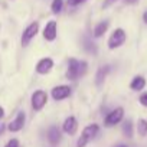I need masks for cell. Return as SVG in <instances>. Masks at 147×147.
<instances>
[{
  "label": "cell",
  "instance_id": "1",
  "mask_svg": "<svg viewBox=\"0 0 147 147\" xmlns=\"http://www.w3.org/2000/svg\"><path fill=\"white\" fill-rule=\"evenodd\" d=\"M88 71V63L87 61H78L75 58H71L68 61V68H66V78L69 81H78L81 77H84Z\"/></svg>",
  "mask_w": 147,
  "mask_h": 147
},
{
  "label": "cell",
  "instance_id": "2",
  "mask_svg": "<svg viewBox=\"0 0 147 147\" xmlns=\"http://www.w3.org/2000/svg\"><path fill=\"white\" fill-rule=\"evenodd\" d=\"M98 131H100V125L95 124V123L85 125L84 130H82V133H81V137L77 141V147H85L91 140L95 138V136L98 134Z\"/></svg>",
  "mask_w": 147,
  "mask_h": 147
},
{
  "label": "cell",
  "instance_id": "3",
  "mask_svg": "<svg viewBox=\"0 0 147 147\" xmlns=\"http://www.w3.org/2000/svg\"><path fill=\"white\" fill-rule=\"evenodd\" d=\"M125 40H127V33H125V30H124L123 28H117V29H114V32H113L111 36L108 38V42H107L108 49H110V51L118 49V48H121V46L125 43Z\"/></svg>",
  "mask_w": 147,
  "mask_h": 147
},
{
  "label": "cell",
  "instance_id": "4",
  "mask_svg": "<svg viewBox=\"0 0 147 147\" xmlns=\"http://www.w3.org/2000/svg\"><path fill=\"white\" fill-rule=\"evenodd\" d=\"M123 118H124V108H123V107H117V108L111 110V111L105 115V118H104V125H105V127H114V125H117L118 123H121Z\"/></svg>",
  "mask_w": 147,
  "mask_h": 147
},
{
  "label": "cell",
  "instance_id": "5",
  "mask_svg": "<svg viewBox=\"0 0 147 147\" xmlns=\"http://www.w3.org/2000/svg\"><path fill=\"white\" fill-rule=\"evenodd\" d=\"M39 33V22H32L29 23L23 33H22V38H20V42H22V46H28L30 43V40Z\"/></svg>",
  "mask_w": 147,
  "mask_h": 147
},
{
  "label": "cell",
  "instance_id": "6",
  "mask_svg": "<svg viewBox=\"0 0 147 147\" xmlns=\"http://www.w3.org/2000/svg\"><path fill=\"white\" fill-rule=\"evenodd\" d=\"M48 102V94L43 90H36L30 97V104L35 111H40Z\"/></svg>",
  "mask_w": 147,
  "mask_h": 147
},
{
  "label": "cell",
  "instance_id": "7",
  "mask_svg": "<svg viewBox=\"0 0 147 147\" xmlns=\"http://www.w3.org/2000/svg\"><path fill=\"white\" fill-rule=\"evenodd\" d=\"M71 92H72V90L69 85H56L51 90V97L55 101H63L68 97H71Z\"/></svg>",
  "mask_w": 147,
  "mask_h": 147
},
{
  "label": "cell",
  "instance_id": "8",
  "mask_svg": "<svg viewBox=\"0 0 147 147\" xmlns=\"http://www.w3.org/2000/svg\"><path fill=\"white\" fill-rule=\"evenodd\" d=\"M42 36L45 40L48 42H53L58 36V22L56 20H49L45 28H43V32H42Z\"/></svg>",
  "mask_w": 147,
  "mask_h": 147
},
{
  "label": "cell",
  "instance_id": "9",
  "mask_svg": "<svg viewBox=\"0 0 147 147\" xmlns=\"http://www.w3.org/2000/svg\"><path fill=\"white\" fill-rule=\"evenodd\" d=\"M25 123H26V114H25V111H19L16 114V117L7 124V128L12 133H18V131H20L23 128Z\"/></svg>",
  "mask_w": 147,
  "mask_h": 147
},
{
  "label": "cell",
  "instance_id": "10",
  "mask_svg": "<svg viewBox=\"0 0 147 147\" xmlns=\"http://www.w3.org/2000/svg\"><path fill=\"white\" fill-rule=\"evenodd\" d=\"M53 69V59L46 56V58H42L38 63H36V74H39V75H48V74Z\"/></svg>",
  "mask_w": 147,
  "mask_h": 147
},
{
  "label": "cell",
  "instance_id": "11",
  "mask_svg": "<svg viewBox=\"0 0 147 147\" xmlns=\"http://www.w3.org/2000/svg\"><path fill=\"white\" fill-rule=\"evenodd\" d=\"M62 130L63 133L69 134V136H74L77 131H78V120L74 117V115H69L65 118L63 124H62Z\"/></svg>",
  "mask_w": 147,
  "mask_h": 147
},
{
  "label": "cell",
  "instance_id": "12",
  "mask_svg": "<svg viewBox=\"0 0 147 147\" xmlns=\"http://www.w3.org/2000/svg\"><path fill=\"white\" fill-rule=\"evenodd\" d=\"M61 138H62L61 130H59L56 125H52V127L48 130V140H49V143H51L52 146H56V144L61 141Z\"/></svg>",
  "mask_w": 147,
  "mask_h": 147
},
{
  "label": "cell",
  "instance_id": "13",
  "mask_svg": "<svg viewBox=\"0 0 147 147\" xmlns=\"http://www.w3.org/2000/svg\"><path fill=\"white\" fill-rule=\"evenodd\" d=\"M146 84H147V81L143 75H136L130 82V88L133 91H143L146 88Z\"/></svg>",
  "mask_w": 147,
  "mask_h": 147
},
{
  "label": "cell",
  "instance_id": "14",
  "mask_svg": "<svg viewBox=\"0 0 147 147\" xmlns=\"http://www.w3.org/2000/svg\"><path fill=\"white\" fill-rule=\"evenodd\" d=\"M108 72H110V65H104V66H100L98 71H97V77H95V84L100 87L102 85V82L105 81L107 75H108Z\"/></svg>",
  "mask_w": 147,
  "mask_h": 147
},
{
  "label": "cell",
  "instance_id": "15",
  "mask_svg": "<svg viewBox=\"0 0 147 147\" xmlns=\"http://www.w3.org/2000/svg\"><path fill=\"white\" fill-rule=\"evenodd\" d=\"M110 28V22L108 20H102L100 23H97V26L94 28V38H101Z\"/></svg>",
  "mask_w": 147,
  "mask_h": 147
},
{
  "label": "cell",
  "instance_id": "16",
  "mask_svg": "<svg viewBox=\"0 0 147 147\" xmlns=\"http://www.w3.org/2000/svg\"><path fill=\"white\" fill-rule=\"evenodd\" d=\"M137 133L141 137H146L147 136V120L138 118V121H137Z\"/></svg>",
  "mask_w": 147,
  "mask_h": 147
},
{
  "label": "cell",
  "instance_id": "17",
  "mask_svg": "<svg viewBox=\"0 0 147 147\" xmlns=\"http://www.w3.org/2000/svg\"><path fill=\"white\" fill-rule=\"evenodd\" d=\"M123 134L127 138H131L133 137V121L131 120H125L123 123Z\"/></svg>",
  "mask_w": 147,
  "mask_h": 147
},
{
  "label": "cell",
  "instance_id": "18",
  "mask_svg": "<svg viewBox=\"0 0 147 147\" xmlns=\"http://www.w3.org/2000/svg\"><path fill=\"white\" fill-rule=\"evenodd\" d=\"M63 9V0H53V2L51 3V10L53 15H58L61 13Z\"/></svg>",
  "mask_w": 147,
  "mask_h": 147
},
{
  "label": "cell",
  "instance_id": "19",
  "mask_svg": "<svg viewBox=\"0 0 147 147\" xmlns=\"http://www.w3.org/2000/svg\"><path fill=\"white\" fill-rule=\"evenodd\" d=\"M84 48H85V51H88L90 53H97V46H95V43L94 42H91V40H88V39H85V45H84Z\"/></svg>",
  "mask_w": 147,
  "mask_h": 147
},
{
  "label": "cell",
  "instance_id": "20",
  "mask_svg": "<svg viewBox=\"0 0 147 147\" xmlns=\"http://www.w3.org/2000/svg\"><path fill=\"white\" fill-rule=\"evenodd\" d=\"M138 102H140L143 107L147 108V92H141V94H140V97H138Z\"/></svg>",
  "mask_w": 147,
  "mask_h": 147
},
{
  "label": "cell",
  "instance_id": "21",
  "mask_svg": "<svg viewBox=\"0 0 147 147\" xmlns=\"http://www.w3.org/2000/svg\"><path fill=\"white\" fill-rule=\"evenodd\" d=\"M85 2H87V0H68V6L75 7V6H80V5H82Z\"/></svg>",
  "mask_w": 147,
  "mask_h": 147
},
{
  "label": "cell",
  "instance_id": "22",
  "mask_svg": "<svg viewBox=\"0 0 147 147\" xmlns=\"http://www.w3.org/2000/svg\"><path fill=\"white\" fill-rule=\"evenodd\" d=\"M5 147H20V144H19V140L18 138H12Z\"/></svg>",
  "mask_w": 147,
  "mask_h": 147
},
{
  "label": "cell",
  "instance_id": "23",
  "mask_svg": "<svg viewBox=\"0 0 147 147\" xmlns=\"http://www.w3.org/2000/svg\"><path fill=\"white\" fill-rule=\"evenodd\" d=\"M115 2H118V0H105V2H104V5H102V7H108V6L114 5Z\"/></svg>",
  "mask_w": 147,
  "mask_h": 147
},
{
  "label": "cell",
  "instance_id": "24",
  "mask_svg": "<svg viewBox=\"0 0 147 147\" xmlns=\"http://www.w3.org/2000/svg\"><path fill=\"white\" fill-rule=\"evenodd\" d=\"M5 117V108L2 107V105H0V120H2Z\"/></svg>",
  "mask_w": 147,
  "mask_h": 147
},
{
  "label": "cell",
  "instance_id": "25",
  "mask_svg": "<svg viewBox=\"0 0 147 147\" xmlns=\"http://www.w3.org/2000/svg\"><path fill=\"white\" fill-rule=\"evenodd\" d=\"M143 22L147 25V10H144V13H143Z\"/></svg>",
  "mask_w": 147,
  "mask_h": 147
},
{
  "label": "cell",
  "instance_id": "26",
  "mask_svg": "<svg viewBox=\"0 0 147 147\" xmlns=\"http://www.w3.org/2000/svg\"><path fill=\"white\" fill-rule=\"evenodd\" d=\"M5 128H6V125L5 124H0V136L3 134V131H5Z\"/></svg>",
  "mask_w": 147,
  "mask_h": 147
},
{
  "label": "cell",
  "instance_id": "27",
  "mask_svg": "<svg viewBox=\"0 0 147 147\" xmlns=\"http://www.w3.org/2000/svg\"><path fill=\"white\" fill-rule=\"evenodd\" d=\"M125 2H127L128 5H136V3L138 2V0H125Z\"/></svg>",
  "mask_w": 147,
  "mask_h": 147
},
{
  "label": "cell",
  "instance_id": "28",
  "mask_svg": "<svg viewBox=\"0 0 147 147\" xmlns=\"http://www.w3.org/2000/svg\"><path fill=\"white\" fill-rule=\"evenodd\" d=\"M114 147H127L125 144H117V146H114Z\"/></svg>",
  "mask_w": 147,
  "mask_h": 147
}]
</instances>
